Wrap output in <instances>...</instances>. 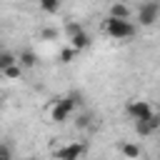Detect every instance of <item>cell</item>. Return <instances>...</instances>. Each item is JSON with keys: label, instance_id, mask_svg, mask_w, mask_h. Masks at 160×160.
Segmentation results:
<instances>
[{"label": "cell", "instance_id": "obj_9", "mask_svg": "<svg viewBox=\"0 0 160 160\" xmlns=\"http://www.w3.org/2000/svg\"><path fill=\"white\" fill-rule=\"evenodd\" d=\"M15 62H18V55H15V52H10V50H2V52H0V70L10 68V65H15Z\"/></svg>", "mask_w": 160, "mask_h": 160}, {"label": "cell", "instance_id": "obj_16", "mask_svg": "<svg viewBox=\"0 0 160 160\" xmlns=\"http://www.w3.org/2000/svg\"><path fill=\"white\" fill-rule=\"evenodd\" d=\"M88 122H90V118H88V115H80V118L75 120V125H78V128H88Z\"/></svg>", "mask_w": 160, "mask_h": 160}, {"label": "cell", "instance_id": "obj_14", "mask_svg": "<svg viewBox=\"0 0 160 160\" xmlns=\"http://www.w3.org/2000/svg\"><path fill=\"white\" fill-rule=\"evenodd\" d=\"M120 152H122L125 158H140V148L132 145V142H125V145L120 148Z\"/></svg>", "mask_w": 160, "mask_h": 160}, {"label": "cell", "instance_id": "obj_11", "mask_svg": "<svg viewBox=\"0 0 160 160\" xmlns=\"http://www.w3.org/2000/svg\"><path fill=\"white\" fill-rule=\"evenodd\" d=\"M110 15H115V18H130V10H128L125 2H112L110 5Z\"/></svg>", "mask_w": 160, "mask_h": 160}, {"label": "cell", "instance_id": "obj_4", "mask_svg": "<svg viewBox=\"0 0 160 160\" xmlns=\"http://www.w3.org/2000/svg\"><path fill=\"white\" fill-rule=\"evenodd\" d=\"M128 115H130L132 120H148V118L155 115V110H152L150 102H145V100H130V102H128Z\"/></svg>", "mask_w": 160, "mask_h": 160}, {"label": "cell", "instance_id": "obj_17", "mask_svg": "<svg viewBox=\"0 0 160 160\" xmlns=\"http://www.w3.org/2000/svg\"><path fill=\"white\" fill-rule=\"evenodd\" d=\"M78 30H80V25H78V22H70V25H68V38H70L72 32H78Z\"/></svg>", "mask_w": 160, "mask_h": 160}, {"label": "cell", "instance_id": "obj_6", "mask_svg": "<svg viewBox=\"0 0 160 160\" xmlns=\"http://www.w3.org/2000/svg\"><path fill=\"white\" fill-rule=\"evenodd\" d=\"M158 128H160V115L158 112L152 118H148V120H135V132L138 135H152Z\"/></svg>", "mask_w": 160, "mask_h": 160}, {"label": "cell", "instance_id": "obj_2", "mask_svg": "<svg viewBox=\"0 0 160 160\" xmlns=\"http://www.w3.org/2000/svg\"><path fill=\"white\" fill-rule=\"evenodd\" d=\"M102 30H105L112 40H130V38H135V32H138V28H135V22H130V18H115V15H108V18H105Z\"/></svg>", "mask_w": 160, "mask_h": 160}, {"label": "cell", "instance_id": "obj_12", "mask_svg": "<svg viewBox=\"0 0 160 160\" xmlns=\"http://www.w3.org/2000/svg\"><path fill=\"white\" fill-rule=\"evenodd\" d=\"M38 2H40V10L42 12H50L52 15V12L60 10V0H38Z\"/></svg>", "mask_w": 160, "mask_h": 160}, {"label": "cell", "instance_id": "obj_5", "mask_svg": "<svg viewBox=\"0 0 160 160\" xmlns=\"http://www.w3.org/2000/svg\"><path fill=\"white\" fill-rule=\"evenodd\" d=\"M80 155H85V145L82 142H68V145H60L55 150V158H60V160H75Z\"/></svg>", "mask_w": 160, "mask_h": 160}, {"label": "cell", "instance_id": "obj_13", "mask_svg": "<svg viewBox=\"0 0 160 160\" xmlns=\"http://www.w3.org/2000/svg\"><path fill=\"white\" fill-rule=\"evenodd\" d=\"M78 52H80V50H75L72 45H68V48H62V50H60V62H72V58H75Z\"/></svg>", "mask_w": 160, "mask_h": 160}, {"label": "cell", "instance_id": "obj_8", "mask_svg": "<svg viewBox=\"0 0 160 160\" xmlns=\"http://www.w3.org/2000/svg\"><path fill=\"white\" fill-rule=\"evenodd\" d=\"M18 62H20L22 68H35L38 55H35L32 50H20V52H18Z\"/></svg>", "mask_w": 160, "mask_h": 160}, {"label": "cell", "instance_id": "obj_1", "mask_svg": "<svg viewBox=\"0 0 160 160\" xmlns=\"http://www.w3.org/2000/svg\"><path fill=\"white\" fill-rule=\"evenodd\" d=\"M80 102H82V98H80L78 92H70V95H65V98L52 100L50 108H48V115H50L52 122H65V120L80 108Z\"/></svg>", "mask_w": 160, "mask_h": 160}, {"label": "cell", "instance_id": "obj_7", "mask_svg": "<svg viewBox=\"0 0 160 160\" xmlns=\"http://www.w3.org/2000/svg\"><path fill=\"white\" fill-rule=\"evenodd\" d=\"M70 45H72L75 50H85V48L90 45V35H88V32L80 28L78 32H72V35H70Z\"/></svg>", "mask_w": 160, "mask_h": 160}, {"label": "cell", "instance_id": "obj_15", "mask_svg": "<svg viewBox=\"0 0 160 160\" xmlns=\"http://www.w3.org/2000/svg\"><path fill=\"white\" fill-rule=\"evenodd\" d=\"M55 38H58V30H52V28L40 30V40H55Z\"/></svg>", "mask_w": 160, "mask_h": 160}, {"label": "cell", "instance_id": "obj_10", "mask_svg": "<svg viewBox=\"0 0 160 160\" xmlns=\"http://www.w3.org/2000/svg\"><path fill=\"white\" fill-rule=\"evenodd\" d=\"M2 72V78L5 80H18L20 78V72H22V65L20 62H15V65H10V68H5V70H0Z\"/></svg>", "mask_w": 160, "mask_h": 160}, {"label": "cell", "instance_id": "obj_3", "mask_svg": "<svg viewBox=\"0 0 160 160\" xmlns=\"http://www.w3.org/2000/svg\"><path fill=\"white\" fill-rule=\"evenodd\" d=\"M158 18H160V0H145V2L138 8V22H140L142 28L155 25Z\"/></svg>", "mask_w": 160, "mask_h": 160}]
</instances>
